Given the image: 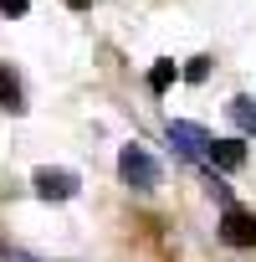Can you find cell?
<instances>
[{"mask_svg":"<svg viewBox=\"0 0 256 262\" xmlns=\"http://www.w3.org/2000/svg\"><path fill=\"white\" fill-rule=\"evenodd\" d=\"M67 6H72V11H87V6H92V0H67Z\"/></svg>","mask_w":256,"mask_h":262,"instance_id":"obj_12","label":"cell"},{"mask_svg":"<svg viewBox=\"0 0 256 262\" xmlns=\"http://www.w3.org/2000/svg\"><path fill=\"white\" fill-rule=\"evenodd\" d=\"M185 77H190V82H205V77H210V57H195V62L185 67Z\"/></svg>","mask_w":256,"mask_h":262,"instance_id":"obj_9","label":"cell"},{"mask_svg":"<svg viewBox=\"0 0 256 262\" xmlns=\"http://www.w3.org/2000/svg\"><path fill=\"white\" fill-rule=\"evenodd\" d=\"M6 262H36V257H26V252H11V247H6Z\"/></svg>","mask_w":256,"mask_h":262,"instance_id":"obj_11","label":"cell"},{"mask_svg":"<svg viewBox=\"0 0 256 262\" xmlns=\"http://www.w3.org/2000/svg\"><path fill=\"white\" fill-rule=\"evenodd\" d=\"M31 185H36V195H46V201H72V195H77V175H72V170H52V165H41V170L31 175Z\"/></svg>","mask_w":256,"mask_h":262,"instance_id":"obj_4","label":"cell"},{"mask_svg":"<svg viewBox=\"0 0 256 262\" xmlns=\"http://www.w3.org/2000/svg\"><path fill=\"white\" fill-rule=\"evenodd\" d=\"M225 113H231V123H241L246 134H256V98H231L225 103Z\"/></svg>","mask_w":256,"mask_h":262,"instance_id":"obj_6","label":"cell"},{"mask_svg":"<svg viewBox=\"0 0 256 262\" xmlns=\"http://www.w3.org/2000/svg\"><path fill=\"white\" fill-rule=\"evenodd\" d=\"M174 77H180V67H174V62H154V72H149V88H154V93H164Z\"/></svg>","mask_w":256,"mask_h":262,"instance_id":"obj_8","label":"cell"},{"mask_svg":"<svg viewBox=\"0 0 256 262\" xmlns=\"http://www.w3.org/2000/svg\"><path fill=\"white\" fill-rule=\"evenodd\" d=\"M0 103H6L11 113L21 108V82H16V72H11V67H0Z\"/></svg>","mask_w":256,"mask_h":262,"instance_id":"obj_7","label":"cell"},{"mask_svg":"<svg viewBox=\"0 0 256 262\" xmlns=\"http://www.w3.org/2000/svg\"><path fill=\"white\" fill-rule=\"evenodd\" d=\"M0 11H6V16H26V11H31V0H0Z\"/></svg>","mask_w":256,"mask_h":262,"instance_id":"obj_10","label":"cell"},{"mask_svg":"<svg viewBox=\"0 0 256 262\" xmlns=\"http://www.w3.org/2000/svg\"><path fill=\"white\" fill-rule=\"evenodd\" d=\"M118 175H123V185H134V190H154V185H159V160H154L144 144H123Z\"/></svg>","mask_w":256,"mask_h":262,"instance_id":"obj_1","label":"cell"},{"mask_svg":"<svg viewBox=\"0 0 256 262\" xmlns=\"http://www.w3.org/2000/svg\"><path fill=\"white\" fill-rule=\"evenodd\" d=\"M220 242H225V247H256V216L241 211V206H225V216H220Z\"/></svg>","mask_w":256,"mask_h":262,"instance_id":"obj_2","label":"cell"},{"mask_svg":"<svg viewBox=\"0 0 256 262\" xmlns=\"http://www.w3.org/2000/svg\"><path fill=\"white\" fill-rule=\"evenodd\" d=\"M205 160H210L215 170H241V165H246V144H241V139H210Z\"/></svg>","mask_w":256,"mask_h":262,"instance_id":"obj_5","label":"cell"},{"mask_svg":"<svg viewBox=\"0 0 256 262\" xmlns=\"http://www.w3.org/2000/svg\"><path fill=\"white\" fill-rule=\"evenodd\" d=\"M169 144H174V155H185V160H205V149H210V134L200 123H185V118H174L169 123Z\"/></svg>","mask_w":256,"mask_h":262,"instance_id":"obj_3","label":"cell"}]
</instances>
